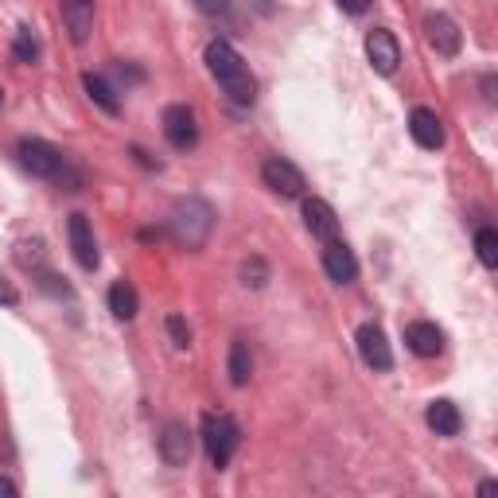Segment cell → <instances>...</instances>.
<instances>
[{
    "label": "cell",
    "mask_w": 498,
    "mask_h": 498,
    "mask_svg": "<svg viewBox=\"0 0 498 498\" xmlns=\"http://www.w3.org/2000/svg\"><path fill=\"white\" fill-rule=\"evenodd\" d=\"M0 106H5V90H0Z\"/></svg>",
    "instance_id": "obj_30"
},
{
    "label": "cell",
    "mask_w": 498,
    "mask_h": 498,
    "mask_svg": "<svg viewBox=\"0 0 498 498\" xmlns=\"http://www.w3.org/2000/svg\"><path fill=\"white\" fill-rule=\"evenodd\" d=\"M12 55H16V63H36V58H39V39L32 36V27H20V32H16Z\"/></svg>",
    "instance_id": "obj_22"
},
{
    "label": "cell",
    "mask_w": 498,
    "mask_h": 498,
    "mask_svg": "<svg viewBox=\"0 0 498 498\" xmlns=\"http://www.w3.org/2000/svg\"><path fill=\"white\" fill-rule=\"evenodd\" d=\"M424 32H429V43L436 47V55H460L463 47V32H460V24L444 16V12H432L429 20H424Z\"/></svg>",
    "instance_id": "obj_10"
},
{
    "label": "cell",
    "mask_w": 498,
    "mask_h": 498,
    "mask_svg": "<svg viewBox=\"0 0 498 498\" xmlns=\"http://www.w3.org/2000/svg\"><path fill=\"white\" fill-rule=\"evenodd\" d=\"M254 5H257L261 16H269V12H273V0H254Z\"/></svg>",
    "instance_id": "obj_29"
},
{
    "label": "cell",
    "mask_w": 498,
    "mask_h": 498,
    "mask_svg": "<svg viewBox=\"0 0 498 498\" xmlns=\"http://www.w3.org/2000/svg\"><path fill=\"white\" fill-rule=\"evenodd\" d=\"M355 343H358V355L370 370H393V350L386 343V331L378 324H362L358 335H355Z\"/></svg>",
    "instance_id": "obj_7"
},
{
    "label": "cell",
    "mask_w": 498,
    "mask_h": 498,
    "mask_svg": "<svg viewBox=\"0 0 498 498\" xmlns=\"http://www.w3.org/2000/svg\"><path fill=\"white\" fill-rule=\"evenodd\" d=\"M409 133H413V140L420 144V149H441L444 144V121L436 117V109L417 106L413 113H409Z\"/></svg>",
    "instance_id": "obj_14"
},
{
    "label": "cell",
    "mask_w": 498,
    "mask_h": 498,
    "mask_svg": "<svg viewBox=\"0 0 498 498\" xmlns=\"http://www.w3.org/2000/svg\"><path fill=\"white\" fill-rule=\"evenodd\" d=\"M324 269H327V276L335 285H350L358 276V261H355V254H350L347 242L331 238V242H324Z\"/></svg>",
    "instance_id": "obj_13"
},
{
    "label": "cell",
    "mask_w": 498,
    "mask_h": 498,
    "mask_svg": "<svg viewBox=\"0 0 498 498\" xmlns=\"http://www.w3.org/2000/svg\"><path fill=\"white\" fill-rule=\"evenodd\" d=\"M339 8L347 12V16H362V12L370 8V0H339Z\"/></svg>",
    "instance_id": "obj_26"
},
{
    "label": "cell",
    "mask_w": 498,
    "mask_h": 498,
    "mask_svg": "<svg viewBox=\"0 0 498 498\" xmlns=\"http://www.w3.org/2000/svg\"><path fill=\"white\" fill-rule=\"evenodd\" d=\"M137 307H140V300H137V288L129 285V281H117L113 288H109V312H113V319H133L137 316Z\"/></svg>",
    "instance_id": "obj_18"
},
{
    "label": "cell",
    "mask_w": 498,
    "mask_h": 498,
    "mask_svg": "<svg viewBox=\"0 0 498 498\" xmlns=\"http://www.w3.org/2000/svg\"><path fill=\"white\" fill-rule=\"evenodd\" d=\"M67 238H70V249H75V261L82 269H98V242H94V230H90V218L86 214H70L67 223Z\"/></svg>",
    "instance_id": "obj_9"
},
{
    "label": "cell",
    "mask_w": 498,
    "mask_h": 498,
    "mask_svg": "<svg viewBox=\"0 0 498 498\" xmlns=\"http://www.w3.org/2000/svg\"><path fill=\"white\" fill-rule=\"evenodd\" d=\"M269 281V265L261 257H249V261H242V285H249V288H261Z\"/></svg>",
    "instance_id": "obj_23"
},
{
    "label": "cell",
    "mask_w": 498,
    "mask_h": 498,
    "mask_svg": "<svg viewBox=\"0 0 498 498\" xmlns=\"http://www.w3.org/2000/svg\"><path fill=\"white\" fill-rule=\"evenodd\" d=\"M20 494V487L12 479H0V498H16Z\"/></svg>",
    "instance_id": "obj_28"
},
{
    "label": "cell",
    "mask_w": 498,
    "mask_h": 498,
    "mask_svg": "<svg viewBox=\"0 0 498 498\" xmlns=\"http://www.w3.org/2000/svg\"><path fill=\"white\" fill-rule=\"evenodd\" d=\"M261 180H265L269 192L281 195V199H296V195H304V171L292 164V160H285V156L265 160V168H261Z\"/></svg>",
    "instance_id": "obj_6"
},
{
    "label": "cell",
    "mask_w": 498,
    "mask_h": 498,
    "mask_svg": "<svg viewBox=\"0 0 498 498\" xmlns=\"http://www.w3.org/2000/svg\"><path fill=\"white\" fill-rule=\"evenodd\" d=\"M304 226L312 230L319 242L339 238V218H335L331 202H324V199H304Z\"/></svg>",
    "instance_id": "obj_15"
},
{
    "label": "cell",
    "mask_w": 498,
    "mask_h": 498,
    "mask_svg": "<svg viewBox=\"0 0 498 498\" xmlns=\"http://www.w3.org/2000/svg\"><path fill=\"white\" fill-rule=\"evenodd\" d=\"M226 370H230V382L233 386H249V374H254V355H249V343L245 339H233L230 343V366H226Z\"/></svg>",
    "instance_id": "obj_19"
},
{
    "label": "cell",
    "mask_w": 498,
    "mask_h": 498,
    "mask_svg": "<svg viewBox=\"0 0 498 498\" xmlns=\"http://www.w3.org/2000/svg\"><path fill=\"white\" fill-rule=\"evenodd\" d=\"M16 300H20V292L12 288L8 281H0V304H16Z\"/></svg>",
    "instance_id": "obj_27"
},
{
    "label": "cell",
    "mask_w": 498,
    "mask_h": 498,
    "mask_svg": "<svg viewBox=\"0 0 498 498\" xmlns=\"http://www.w3.org/2000/svg\"><path fill=\"white\" fill-rule=\"evenodd\" d=\"M82 86H86V94H90V101H94L98 109H106V113H117V109H121V101H117V90H113V86L101 78V75H86Z\"/></svg>",
    "instance_id": "obj_20"
},
{
    "label": "cell",
    "mask_w": 498,
    "mask_h": 498,
    "mask_svg": "<svg viewBox=\"0 0 498 498\" xmlns=\"http://www.w3.org/2000/svg\"><path fill=\"white\" fill-rule=\"evenodd\" d=\"M366 58H370V67L378 70V75H398L401 67V43L398 36L389 32V27H374L370 36H366Z\"/></svg>",
    "instance_id": "obj_5"
},
{
    "label": "cell",
    "mask_w": 498,
    "mask_h": 498,
    "mask_svg": "<svg viewBox=\"0 0 498 498\" xmlns=\"http://www.w3.org/2000/svg\"><path fill=\"white\" fill-rule=\"evenodd\" d=\"M214 230V207L207 199H180L171 211V233L187 249H202Z\"/></svg>",
    "instance_id": "obj_2"
},
{
    "label": "cell",
    "mask_w": 498,
    "mask_h": 498,
    "mask_svg": "<svg viewBox=\"0 0 498 498\" xmlns=\"http://www.w3.org/2000/svg\"><path fill=\"white\" fill-rule=\"evenodd\" d=\"M207 70L223 82V90L230 94V101H238V106H254V98H257V82L254 75H249V67H245V58L233 51V43L226 39H211L207 43Z\"/></svg>",
    "instance_id": "obj_1"
},
{
    "label": "cell",
    "mask_w": 498,
    "mask_h": 498,
    "mask_svg": "<svg viewBox=\"0 0 498 498\" xmlns=\"http://www.w3.org/2000/svg\"><path fill=\"white\" fill-rule=\"evenodd\" d=\"M164 137H168L171 149H180V152L195 149V144H199L195 113L187 109V106H168V109H164Z\"/></svg>",
    "instance_id": "obj_8"
},
{
    "label": "cell",
    "mask_w": 498,
    "mask_h": 498,
    "mask_svg": "<svg viewBox=\"0 0 498 498\" xmlns=\"http://www.w3.org/2000/svg\"><path fill=\"white\" fill-rule=\"evenodd\" d=\"M63 20L70 27V39L86 43L94 27V0H63Z\"/></svg>",
    "instance_id": "obj_16"
},
{
    "label": "cell",
    "mask_w": 498,
    "mask_h": 498,
    "mask_svg": "<svg viewBox=\"0 0 498 498\" xmlns=\"http://www.w3.org/2000/svg\"><path fill=\"white\" fill-rule=\"evenodd\" d=\"M424 420H429V429H432L436 436H456V432H460V424H463L456 401H448V398L432 401V405H429V413H424Z\"/></svg>",
    "instance_id": "obj_17"
},
{
    "label": "cell",
    "mask_w": 498,
    "mask_h": 498,
    "mask_svg": "<svg viewBox=\"0 0 498 498\" xmlns=\"http://www.w3.org/2000/svg\"><path fill=\"white\" fill-rule=\"evenodd\" d=\"M405 347L413 350L417 358H436L444 350V331L429 324V319H413V324L405 327Z\"/></svg>",
    "instance_id": "obj_12"
},
{
    "label": "cell",
    "mask_w": 498,
    "mask_h": 498,
    "mask_svg": "<svg viewBox=\"0 0 498 498\" xmlns=\"http://www.w3.org/2000/svg\"><path fill=\"white\" fill-rule=\"evenodd\" d=\"M475 254L487 269H498V230L494 226H479L475 230Z\"/></svg>",
    "instance_id": "obj_21"
},
{
    "label": "cell",
    "mask_w": 498,
    "mask_h": 498,
    "mask_svg": "<svg viewBox=\"0 0 498 498\" xmlns=\"http://www.w3.org/2000/svg\"><path fill=\"white\" fill-rule=\"evenodd\" d=\"M168 335H171V347H175V350H187V347H192V327H187L183 316H168Z\"/></svg>",
    "instance_id": "obj_24"
},
{
    "label": "cell",
    "mask_w": 498,
    "mask_h": 498,
    "mask_svg": "<svg viewBox=\"0 0 498 498\" xmlns=\"http://www.w3.org/2000/svg\"><path fill=\"white\" fill-rule=\"evenodd\" d=\"M238 444H242V429L230 413H207L202 417V448H207V456H211V463L218 467V472L233 460Z\"/></svg>",
    "instance_id": "obj_3"
},
{
    "label": "cell",
    "mask_w": 498,
    "mask_h": 498,
    "mask_svg": "<svg viewBox=\"0 0 498 498\" xmlns=\"http://www.w3.org/2000/svg\"><path fill=\"white\" fill-rule=\"evenodd\" d=\"M16 156H20L24 171H32L36 180H55V175L63 171V152H58L55 144L39 140V137H24L16 144Z\"/></svg>",
    "instance_id": "obj_4"
},
{
    "label": "cell",
    "mask_w": 498,
    "mask_h": 498,
    "mask_svg": "<svg viewBox=\"0 0 498 498\" xmlns=\"http://www.w3.org/2000/svg\"><path fill=\"white\" fill-rule=\"evenodd\" d=\"M233 0H195V8L202 12V16H226Z\"/></svg>",
    "instance_id": "obj_25"
},
{
    "label": "cell",
    "mask_w": 498,
    "mask_h": 498,
    "mask_svg": "<svg viewBox=\"0 0 498 498\" xmlns=\"http://www.w3.org/2000/svg\"><path fill=\"white\" fill-rule=\"evenodd\" d=\"M160 456H164L168 467H187L192 460V432H187L183 420H168L164 436H160Z\"/></svg>",
    "instance_id": "obj_11"
}]
</instances>
